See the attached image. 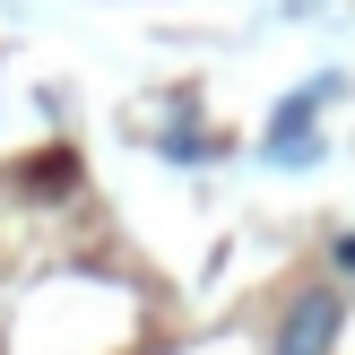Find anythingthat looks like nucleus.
<instances>
[{
	"mask_svg": "<svg viewBox=\"0 0 355 355\" xmlns=\"http://www.w3.org/2000/svg\"><path fill=\"white\" fill-rule=\"evenodd\" d=\"M338 269H347V277H355V234H338Z\"/></svg>",
	"mask_w": 355,
	"mask_h": 355,
	"instance_id": "obj_2",
	"label": "nucleus"
},
{
	"mask_svg": "<svg viewBox=\"0 0 355 355\" xmlns=\"http://www.w3.org/2000/svg\"><path fill=\"white\" fill-rule=\"evenodd\" d=\"M338 321H347V304L338 295H295V312H286V329H277V355H329V338H338Z\"/></svg>",
	"mask_w": 355,
	"mask_h": 355,
	"instance_id": "obj_1",
	"label": "nucleus"
}]
</instances>
